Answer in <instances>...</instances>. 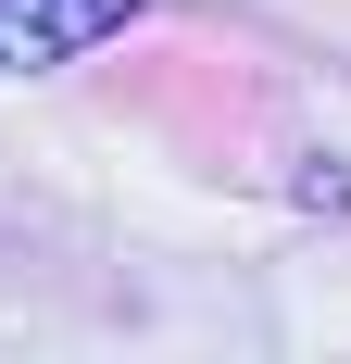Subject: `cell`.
<instances>
[{
	"label": "cell",
	"mask_w": 351,
	"mask_h": 364,
	"mask_svg": "<svg viewBox=\"0 0 351 364\" xmlns=\"http://www.w3.org/2000/svg\"><path fill=\"white\" fill-rule=\"evenodd\" d=\"M139 26V0H0V75H50V63H88L101 38Z\"/></svg>",
	"instance_id": "cell-1"
}]
</instances>
